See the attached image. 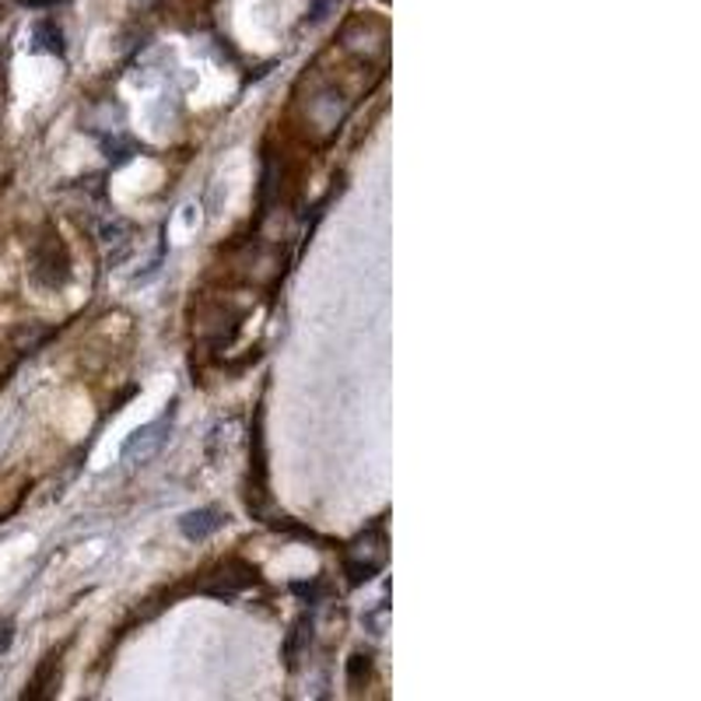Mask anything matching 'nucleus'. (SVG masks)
<instances>
[{"label":"nucleus","instance_id":"obj_4","mask_svg":"<svg viewBox=\"0 0 701 701\" xmlns=\"http://www.w3.org/2000/svg\"><path fill=\"white\" fill-rule=\"evenodd\" d=\"M32 49L35 53H64V32L57 29V22L43 18V22L32 25Z\"/></svg>","mask_w":701,"mask_h":701},{"label":"nucleus","instance_id":"obj_6","mask_svg":"<svg viewBox=\"0 0 701 701\" xmlns=\"http://www.w3.org/2000/svg\"><path fill=\"white\" fill-rule=\"evenodd\" d=\"M11 645V624H0V653Z\"/></svg>","mask_w":701,"mask_h":701},{"label":"nucleus","instance_id":"obj_5","mask_svg":"<svg viewBox=\"0 0 701 701\" xmlns=\"http://www.w3.org/2000/svg\"><path fill=\"white\" fill-rule=\"evenodd\" d=\"M102 151L110 155L116 166H123V161H131L137 155V144L134 140H123L120 134L116 137H102Z\"/></svg>","mask_w":701,"mask_h":701},{"label":"nucleus","instance_id":"obj_2","mask_svg":"<svg viewBox=\"0 0 701 701\" xmlns=\"http://www.w3.org/2000/svg\"><path fill=\"white\" fill-rule=\"evenodd\" d=\"M172 439V415H161L155 421H148L144 428H137L134 436L123 442L120 449V460L127 463V466H144V463H151L161 449L169 445Z\"/></svg>","mask_w":701,"mask_h":701},{"label":"nucleus","instance_id":"obj_1","mask_svg":"<svg viewBox=\"0 0 701 701\" xmlns=\"http://www.w3.org/2000/svg\"><path fill=\"white\" fill-rule=\"evenodd\" d=\"M386 565V541H383V527H372L365 536H358V541L348 547L344 554V572H348V583L351 586H362L369 583L372 575H380Z\"/></svg>","mask_w":701,"mask_h":701},{"label":"nucleus","instance_id":"obj_3","mask_svg":"<svg viewBox=\"0 0 701 701\" xmlns=\"http://www.w3.org/2000/svg\"><path fill=\"white\" fill-rule=\"evenodd\" d=\"M225 512L218 509H193L179 516V533L186 536V541H207L211 533H218L225 527Z\"/></svg>","mask_w":701,"mask_h":701}]
</instances>
